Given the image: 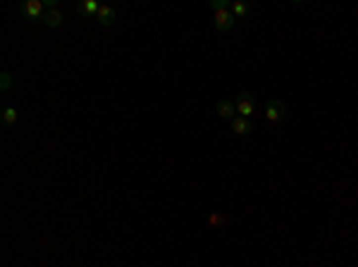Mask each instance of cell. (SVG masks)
Returning a JSON list of instances; mask_svg holds the SVG:
<instances>
[{
	"mask_svg": "<svg viewBox=\"0 0 358 267\" xmlns=\"http://www.w3.org/2000/svg\"><path fill=\"white\" fill-rule=\"evenodd\" d=\"M19 12L24 19L29 22H43V2L41 0H27V2H22V7H19Z\"/></svg>",
	"mask_w": 358,
	"mask_h": 267,
	"instance_id": "obj_1",
	"label": "cell"
},
{
	"mask_svg": "<svg viewBox=\"0 0 358 267\" xmlns=\"http://www.w3.org/2000/svg\"><path fill=\"white\" fill-rule=\"evenodd\" d=\"M284 115H287V107H284L282 100H277V98L268 100V105H265V117H268V120L270 122H282L284 120Z\"/></svg>",
	"mask_w": 358,
	"mask_h": 267,
	"instance_id": "obj_2",
	"label": "cell"
},
{
	"mask_svg": "<svg viewBox=\"0 0 358 267\" xmlns=\"http://www.w3.org/2000/svg\"><path fill=\"white\" fill-rule=\"evenodd\" d=\"M236 112L241 115V117H246L248 120V115H253V110H256V105H253V95L248 93V91H241V93L236 95Z\"/></svg>",
	"mask_w": 358,
	"mask_h": 267,
	"instance_id": "obj_3",
	"label": "cell"
},
{
	"mask_svg": "<svg viewBox=\"0 0 358 267\" xmlns=\"http://www.w3.org/2000/svg\"><path fill=\"white\" fill-rule=\"evenodd\" d=\"M236 17L229 10H222V12H215V29L218 31H229V29L234 27Z\"/></svg>",
	"mask_w": 358,
	"mask_h": 267,
	"instance_id": "obj_4",
	"label": "cell"
},
{
	"mask_svg": "<svg viewBox=\"0 0 358 267\" xmlns=\"http://www.w3.org/2000/svg\"><path fill=\"white\" fill-rule=\"evenodd\" d=\"M115 10H112L110 5H100V10H98V14H96V19H98V24L100 27H112L115 24Z\"/></svg>",
	"mask_w": 358,
	"mask_h": 267,
	"instance_id": "obj_5",
	"label": "cell"
},
{
	"mask_svg": "<svg viewBox=\"0 0 358 267\" xmlns=\"http://www.w3.org/2000/svg\"><path fill=\"white\" fill-rule=\"evenodd\" d=\"M251 129H253V124H251V120H246V117H234V120H232V132H234L236 136H246V134H251Z\"/></svg>",
	"mask_w": 358,
	"mask_h": 267,
	"instance_id": "obj_6",
	"label": "cell"
},
{
	"mask_svg": "<svg viewBox=\"0 0 358 267\" xmlns=\"http://www.w3.org/2000/svg\"><path fill=\"white\" fill-rule=\"evenodd\" d=\"M98 10H100V5H98L96 0H82V2L77 5V12L86 14V17H96Z\"/></svg>",
	"mask_w": 358,
	"mask_h": 267,
	"instance_id": "obj_7",
	"label": "cell"
},
{
	"mask_svg": "<svg viewBox=\"0 0 358 267\" xmlns=\"http://www.w3.org/2000/svg\"><path fill=\"white\" fill-rule=\"evenodd\" d=\"M218 115H220L222 120H234V115H239V112H236L234 103H229V100H220V103H218Z\"/></svg>",
	"mask_w": 358,
	"mask_h": 267,
	"instance_id": "obj_8",
	"label": "cell"
},
{
	"mask_svg": "<svg viewBox=\"0 0 358 267\" xmlns=\"http://www.w3.org/2000/svg\"><path fill=\"white\" fill-rule=\"evenodd\" d=\"M62 19H65V17L57 12V10H48V12L43 14V24L50 27V29H57L60 24H62Z\"/></svg>",
	"mask_w": 358,
	"mask_h": 267,
	"instance_id": "obj_9",
	"label": "cell"
},
{
	"mask_svg": "<svg viewBox=\"0 0 358 267\" xmlns=\"http://www.w3.org/2000/svg\"><path fill=\"white\" fill-rule=\"evenodd\" d=\"M0 122H2V127H12L14 122H17V110L14 107H5L2 115H0Z\"/></svg>",
	"mask_w": 358,
	"mask_h": 267,
	"instance_id": "obj_10",
	"label": "cell"
},
{
	"mask_svg": "<svg viewBox=\"0 0 358 267\" xmlns=\"http://www.w3.org/2000/svg\"><path fill=\"white\" fill-rule=\"evenodd\" d=\"M248 10H251V7H248L246 2H232V7H229V12L234 14L236 19H239V17H246Z\"/></svg>",
	"mask_w": 358,
	"mask_h": 267,
	"instance_id": "obj_11",
	"label": "cell"
},
{
	"mask_svg": "<svg viewBox=\"0 0 358 267\" xmlns=\"http://www.w3.org/2000/svg\"><path fill=\"white\" fill-rule=\"evenodd\" d=\"M10 86H12V74H10V72H2V74H0V91L5 93V91H10Z\"/></svg>",
	"mask_w": 358,
	"mask_h": 267,
	"instance_id": "obj_12",
	"label": "cell"
},
{
	"mask_svg": "<svg viewBox=\"0 0 358 267\" xmlns=\"http://www.w3.org/2000/svg\"><path fill=\"white\" fill-rule=\"evenodd\" d=\"M210 7H213L215 12H222V10H229V7H232V2H229V0H213V2H210Z\"/></svg>",
	"mask_w": 358,
	"mask_h": 267,
	"instance_id": "obj_13",
	"label": "cell"
},
{
	"mask_svg": "<svg viewBox=\"0 0 358 267\" xmlns=\"http://www.w3.org/2000/svg\"><path fill=\"white\" fill-rule=\"evenodd\" d=\"M222 222H224V220H222V217H218V215H213V217H210V224H222Z\"/></svg>",
	"mask_w": 358,
	"mask_h": 267,
	"instance_id": "obj_14",
	"label": "cell"
}]
</instances>
